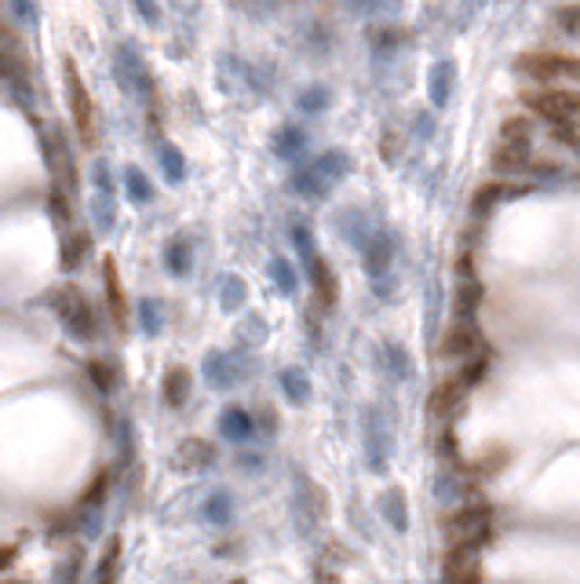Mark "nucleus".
Returning <instances> with one entry per match:
<instances>
[{
    "label": "nucleus",
    "mask_w": 580,
    "mask_h": 584,
    "mask_svg": "<svg viewBox=\"0 0 580 584\" xmlns=\"http://www.w3.org/2000/svg\"><path fill=\"white\" fill-rule=\"evenodd\" d=\"M522 107L533 118H544L547 125L562 128V125L580 121V91L576 88H526Z\"/></svg>",
    "instance_id": "f257e3e1"
},
{
    "label": "nucleus",
    "mask_w": 580,
    "mask_h": 584,
    "mask_svg": "<svg viewBox=\"0 0 580 584\" xmlns=\"http://www.w3.org/2000/svg\"><path fill=\"white\" fill-rule=\"evenodd\" d=\"M62 80H66V103H70L77 139H80V146H95V103H91L88 84H84V77H80V70L70 55L62 59Z\"/></svg>",
    "instance_id": "f03ea898"
},
{
    "label": "nucleus",
    "mask_w": 580,
    "mask_h": 584,
    "mask_svg": "<svg viewBox=\"0 0 580 584\" xmlns=\"http://www.w3.org/2000/svg\"><path fill=\"white\" fill-rule=\"evenodd\" d=\"M515 70L537 84L547 80H580V59L562 52H526L515 59Z\"/></svg>",
    "instance_id": "7ed1b4c3"
},
{
    "label": "nucleus",
    "mask_w": 580,
    "mask_h": 584,
    "mask_svg": "<svg viewBox=\"0 0 580 584\" xmlns=\"http://www.w3.org/2000/svg\"><path fill=\"white\" fill-rule=\"evenodd\" d=\"M55 311H59L62 325L70 329V336H77V340H91V333H95V315H91L88 297H84V292H80L77 285H62V288H55Z\"/></svg>",
    "instance_id": "20e7f679"
},
{
    "label": "nucleus",
    "mask_w": 580,
    "mask_h": 584,
    "mask_svg": "<svg viewBox=\"0 0 580 584\" xmlns=\"http://www.w3.org/2000/svg\"><path fill=\"white\" fill-rule=\"evenodd\" d=\"M490 533V508L486 504H463L445 515L449 544H482Z\"/></svg>",
    "instance_id": "39448f33"
},
{
    "label": "nucleus",
    "mask_w": 580,
    "mask_h": 584,
    "mask_svg": "<svg viewBox=\"0 0 580 584\" xmlns=\"http://www.w3.org/2000/svg\"><path fill=\"white\" fill-rule=\"evenodd\" d=\"M445 580L449 584H478V544H449L445 548Z\"/></svg>",
    "instance_id": "423d86ee"
},
{
    "label": "nucleus",
    "mask_w": 580,
    "mask_h": 584,
    "mask_svg": "<svg viewBox=\"0 0 580 584\" xmlns=\"http://www.w3.org/2000/svg\"><path fill=\"white\" fill-rule=\"evenodd\" d=\"M478 351H482V340H478V333H474L467 322H453V325L445 329V336H442V354H445L449 362H471V358H478Z\"/></svg>",
    "instance_id": "0eeeda50"
},
{
    "label": "nucleus",
    "mask_w": 580,
    "mask_h": 584,
    "mask_svg": "<svg viewBox=\"0 0 580 584\" xmlns=\"http://www.w3.org/2000/svg\"><path fill=\"white\" fill-rule=\"evenodd\" d=\"M463 391H467V380L463 376H449V380H442L435 391L427 395V413L435 417V420H445V417H453L456 413V406H460V399H463Z\"/></svg>",
    "instance_id": "6e6552de"
},
{
    "label": "nucleus",
    "mask_w": 580,
    "mask_h": 584,
    "mask_svg": "<svg viewBox=\"0 0 580 584\" xmlns=\"http://www.w3.org/2000/svg\"><path fill=\"white\" fill-rule=\"evenodd\" d=\"M103 288H107V307H110L114 325L125 329V322H128V300H125V285H121V274H117L114 256L103 259Z\"/></svg>",
    "instance_id": "1a4fd4ad"
},
{
    "label": "nucleus",
    "mask_w": 580,
    "mask_h": 584,
    "mask_svg": "<svg viewBox=\"0 0 580 584\" xmlns=\"http://www.w3.org/2000/svg\"><path fill=\"white\" fill-rule=\"evenodd\" d=\"M533 161V146L522 139H500L493 150V168L497 172H522Z\"/></svg>",
    "instance_id": "9d476101"
},
{
    "label": "nucleus",
    "mask_w": 580,
    "mask_h": 584,
    "mask_svg": "<svg viewBox=\"0 0 580 584\" xmlns=\"http://www.w3.org/2000/svg\"><path fill=\"white\" fill-rule=\"evenodd\" d=\"M186 395H190V372L182 365H172L164 372V402L168 406H182Z\"/></svg>",
    "instance_id": "9b49d317"
},
{
    "label": "nucleus",
    "mask_w": 580,
    "mask_h": 584,
    "mask_svg": "<svg viewBox=\"0 0 580 584\" xmlns=\"http://www.w3.org/2000/svg\"><path fill=\"white\" fill-rule=\"evenodd\" d=\"M117 570H121V537H110L107 551L99 559V570H95V580L99 584H117Z\"/></svg>",
    "instance_id": "f8f14e48"
},
{
    "label": "nucleus",
    "mask_w": 580,
    "mask_h": 584,
    "mask_svg": "<svg viewBox=\"0 0 580 584\" xmlns=\"http://www.w3.org/2000/svg\"><path fill=\"white\" fill-rule=\"evenodd\" d=\"M212 457H216V449H212L209 442H201V438H190V442H182V449H179L182 467H201V464H209Z\"/></svg>",
    "instance_id": "ddd939ff"
},
{
    "label": "nucleus",
    "mask_w": 580,
    "mask_h": 584,
    "mask_svg": "<svg viewBox=\"0 0 580 584\" xmlns=\"http://www.w3.org/2000/svg\"><path fill=\"white\" fill-rule=\"evenodd\" d=\"M88 376L95 380V387H99V391H114V387H117V369L107 365L103 358H91L88 362Z\"/></svg>",
    "instance_id": "4468645a"
},
{
    "label": "nucleus",
    "mask_w": 580,
    "mask_h": 584,
    "mask_svg": "<svg viewBox=\"0 0 580 584\" xmlns=\"http://www.w3.org/2000/svg\"><path fill=\"white\" fill-rule=\"evenodd\" d=\"M500 139H522V143H529V139H533V121H529L526 114L504 118V125H500Z\"/></svg>",
    "instance_id": "2eb2a0df"
},
{
    "label": "nucleus",
    "mask_w": 580,
    "mask_h": 584,
    "mask_svg": "<svg viewBox=\"0 0 580 584\" xmlns=\"http://www.w3.org/2000/svg\"><path fill=\"white\" fill-rule=\"evenodd\" d=\"M314 285H318V297H322V304H332L336 300V278L329 274V267L318 259L314 263Z\"/></svg>",
    "instance_id": "dca6fc26"
},
{
    "label": "nucleus",
    "mask_w": 580,
    "mask_h": 584,
    "mask_svg": "<svg viewBox=\"0 0 580 584\" xmlns=\"http://www.w3.org/2000/svg\"><path fill=\"white\" fill-rule=\"evenodd\" d=\"M84 249H88V238H84V234H77V238L70 241V249H62V267H66V270H73V267L80 263Z\"/></svg>",
    "instance_id": "f3484780"
},
{
    "label": "nucleus",
    "mask_w": 580,
    "mask_h": 584,
    "mask_svg": "<svg viewBox=\"0 0 580 584\" xmlns=\"http://www.w3.org/2000/svg\"><path fill=\"white\" fill-rule=\"evenodd\" d=\"M107 482H110V475L107 471H99V478H95L88 490H84V497H80V504H99L103 501V494H107Z\"/></svg>",
    "instance_id": "a211bd4d"
},
{
    "label": "nucleus",
    "mask_w": 580,
    "mask_h": 584,
    "mask_svg": "<svg viewBox=\"0 0 580 584\" xmlns=\"http://www.w3.org/2000/svg\"><path fill=\"white\" fill-rule=\"evenodd\" d=\"M555 23H558L566 33H580V5H573V8H558Z\"/></svg>",
    "instance_id": "6ab92c4d"
},
{
    "label": "nucleus",
    "mask_w": 580,
    "mask_h": 584,
    "mask_svg": "<svg viewBox=\"0 0 580 584\" xmlns=\"http://www.w3.org/2000/svg\"><path fill=\"white\" fill-rule=\"evenodd\" d=\"M227 417H230V420H227V435H234V438H238V435H245V431H248L245 413H238V410H234V413H227Z\"/></svg>",
    "instance_id": "aec40b11"
},
{
    "label": "nucleus",
    "mask_w": 580,
    "mask_h": 584,
    "mask_svg": "<svg viewBox=\"0 0 580 584\" xmlns=\"http://www.w3.org/2000/svg\"><path fill=\"white\" fill-rule=\"evenodd\" d=\"M15 555H19V544H5V548H0V570H8L15 562Z\"/></svg>",
    "instance_id": "412c9836"
},
{
    "label": "nucleus",
    "mask_w": 580,
    "mask_h": 584,
    "mask_svg": "<svg viewBox=\"0 0 580 584\" xmlns=\"http://www.w3.org/2000/svg\"><path fill=\"white\" fill-rule=\"evenodd\" d=\"M5 77H12V59L0 55V80H5Z\"/></svg>",
    "instance_id": "4be33fe9"
},
{
    "label": "nucleus",
    "mask_w": 580,
    "mask_h": 584,
    "mask_svg": "<svg viewBox=\"0 0 580 584\" xmlns=\"http://www.w3.org/2000/svg\"><path fill=\"white\" fill-rule=\"evenodd\" d=\"M0 41H12V23L0 15Z\"/></svg>",
    "instance_id": "5701e85b"
},
{
    "label": "nucleus",
    "mask_w": 580,
    "mask_h": 584,
    "mask_svg": "<svg viewBox=\"0 0 580 584\" xmlns=\"http://www.w3.org/2000/svg\"><path fill=\"white\" fill-rule=\"evenodd\" d=\"M318 584H336V577H325V573H322V577H318Z\"/></svg>",
    "instance_id": "b1692460"
},
{
    "label": "nucleus",
    "mask_w": 580,
    "mask_h": 584,
    "mask_svg": "<svg viewBox=\"0 0 580 584\" xmlns=\"http://www.w3.org/2000/svg\"><path fill=\"white\" fill-rule=\"evenodd\" d=\"M8 584H30V580H8Z\"/></svg>",
    "instance_id": "393cba45"
}]
</instances>
